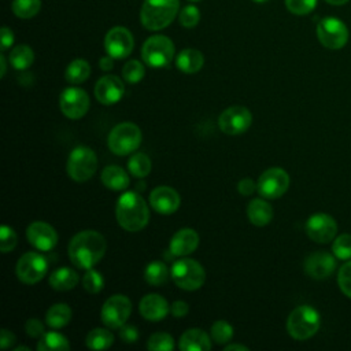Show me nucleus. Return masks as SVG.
<instances>
[{
	"label": "nucleus",
	"mask_w": 351,
	"mask_h": 351,
	"mask_svg": "<svg viewBox=\"0 0 351 351\" xmlns=\"http://www.w3.org/2000/svg\"><path fill=\"white\" fill-rule=\"evenodd\" d=\"M106 239L96 230L77 233L69 244V258L78 269H92L104 255Z\"/></svg>",
	"instance_id": "1"
},
{
	"label": "nucleus",
	"mask_w": 351,
	"mask_h": 351,
	"mask_svg": "<svg viewBox=\"0 0 351 351\" xmlns=\"http://www.w3.org/2000/svg\"><path fill=\"white\" fill-rule=\"evenodd\" d=\"M117 221L128 232H138L147 226L149 210L145 200L136 192H125L117 202Z\"/></svg>",
	"instance_id": "2"
},
{
	"label": "nucleus",
	"mask_w": 351,
	"mask_h": 351,
	"mask_svg": "<svg viewBox=\"0 0 351 351\" xmlns=\"http://www.w3.org/2000/svg\"><path fill=\"white\" fill-rule=\"evenodd\" d=\"M180 10V0H144L140 10V22L147 30L167 27Z\"/></svg>",
	"instance_id": "3"
},
{
	"label": "nucleus",
	"mask_w": 351,
	"mask_h": 351,
	"mask_svg": "<svg viewBox=\"0 0 351 351\" xmlns=\"http://www.w3.org/2000/svg\"><path fill=\"white\" fill-rule=\"evenodd\" d=\"M318 311L307 304L293 308L287 319V330L295 340H307L313 337L319 329Z\"/></svg>",
	"instance_id": "4"
},
{
	"label": "nucleus",
	"mask_w": 351,
	"mask_h": 351,
	"mask_svg": "<svg viewBox=\"0 0 351 351\" xmlns=\"http://www.w3.org/2000/svg\"><path fill=\"white\" fill-rule=\"evenodd\" d=\"M170 276L177 287L185 291L199 289L206 280V273L203 266L189 258L178 259L173 263Z\"/></svg>",
	"instance_id": "5"
},
{
	"label": "nucleus",
	"mask_w": 351,
	"mask_h": 351,
	"mask_svg": "<svg viewBox=\"0 0 351 351\" xmlns=\"http://www.w3.org/2000/svg\"><path fill=\"white\" fill-rule=\"evenodd\" d=\"M141 56L144 63L149 67L160 69L169 66L174 58V44L166 36H151L143 44Z\"/></svg>",
	"instance_id": "6"
},
{
	"label": "nucleus",
	"mask_w": 351,
	"mask_h": 351,
	"mask_svg": "<svg viewBox=\"0 0 351 351\" xmlns=\"http://www.w3.org/2000/svg\"><path fill=\"white\" fill-rule=\"evenodd\" d=\"M141 143V130L132 122H122L112 128L107 144L115 155H128L136 151Z\"/></svg>",
	"instance_id": "7"
},
{
	"label": "nucleus",
	"mask_w": 351,
	"mask_h": 351,
	"mask_svg": "<svg viewBox=\"0 0 351 351\" xmlns=\"http://www.w3.org/2000/svg\"><path fill=\"white\" fill-rule=\"evenodd\" d=\"M66 170L71 180L84 182L96 173L97 156L93 149L88 147H77L69 155Z\"/></svg>",
	"instance_id": "8"
},
{
	"label": "nucleus",
	"mask_w": 351,
	"mask_h": 351,
	"mask_svg": "<svg viewBox=\"0 0 351 351\" xmlns=\"http://www.w3.org/2000/svg\"><path fill=\"white\" fill-rule=\"evenodd\" d=\"M318 41L328 49H340L348 41L347 25L335 16L322 18L317 25Z\"/></svg>",
	"instance_id": "9"
},
{
	"label": "nucleus",
	"mask_w": 351,
	"mask_h": 351,
	"mask_svg": "<svg viewBox=\"0 0 351 351\" xmlns=\"http://www.w3.org/2000/svg\"><path fill=\"white\" fill-rule=\"evenodd\" d=\"M132 313V302L125 295H112L110 296L100 311V317L103 324L107 328L118 329L128 321Z\"/></svg>",
	"instance_id": "10"
},
{
	"label": "nucleus",
	"mask_w": 351,
	"mask_h": 351,
	"mask_svg": "<svg viewBox=\"0 0 351 351\" xmlns=\"http://www.w3.org/2000/svg\"><path fill=\"white\" fill-rule=\"evenodd\" d=\"M47 270H48L47 259L41 254L33 252V251L23 254L18 259L16 269H15L16 277L19 278V281L27 285L36 284L40 280H43Z\"/></svg>",
	"instance_id": "11"
},
{
	"label": "nucleus",
	"mask_w": 351,
	"mask_h": 351,
	"mask_svg": "<svg viewBox=\"0 0 351 351\" xmlns=\"http://www.w3.org/2000/svg\"><path fill=\"white\" fill-rule=\"evenodd\" d=\"M289 186V176L284 169L271 167L263 171L258 180V192L262 197H281Z\"/></svg>",
	"instance_id": "12"
},
{
	"label": "nucleus",
	"mask_w": 351,
	"mask_h": 351,
	"mask_svg": "<svg viewBox=\"0 0 351 351\" xmlns=\"http://www.w3.org/2000/svg\"><path fill=\"white\" fill-rule=\"evenodd\" d=\"M252 123V115L244 106H232L223 110L218 118V126L225 134H241Z\"/></svg>",
	"instance_id": "13"
},
{
	"label": "nucleus",
	"mask_w": 351,
	"mask_h": 351,
	"mask_svg": "<svg viewBox=\"0 0 351 351\" xmlns=\"http://www.w3.org/2000/svg\"><path fill=\"white\" fill-rule=\"evenodd\" d=\"M134 47L133 34L123 26L111 27L104 37V48L107 55L114 59H125Z\"/></svg>",
	"instance_id": "14"
},
{
	"label": "nucleus",
	"mask_w": 351,
	"mask_h": 351,
	"mask_svg": "<svg viewBox=\"0 0 351 351\" xmlns=\"http://www.w3.org/2000/svg\"><path fill=\"white\" fill-rule=\"evenodd\" d=\"M306 233L313 241L325 244L335 239L337 233V223L332 215L325 213H317L307 219Z\"/></svg>",
	"instance_id": "15"
},
{
	"label": "nucleus",
	"mask_w": 351,
	"mask_h": 351,
	"mask_svg": "<svg viewBox=\"0 0 351 351\" xmlns=\"http://www.w3.org/2000/svg\"><path fill=\"white\" fill-rule=\"evenodd\" d=\"M59 104L63 115L70 119H78L84 117L89 108V96L84 89L70 86L62 92Z\"/></svg>",
	"instance_id": "16"
},
{
	"label": "nucleus",
	"mask_w": 351,
	"mask_h": 351,
	"mask_svg": "<svg viewBox=\"0 0 351 351\" xmlns=\"http://www.w3.org/2000/svg\"><path fill=\"white\" fill-rule=\"evenodd\" d=\"M336 269L335 255L326 251H317L310 254L304 261V271L314 280H324L332 276Z\"/></svg>",
	"instance_id": "17"
},
{
	"label": "nucleus",
	"mask_w": 351,
	"mask_h": 351,
	"mask_svg": "<svg viewBox=\"0 0 351 351\" xmlns=\"http://www.w3.org/2000/svg\"><path fill=\"white\" fill-rule=\"evenodd\" d=\"M29 243L38 251H51L58 243L56 230L47 222H32L26 229Z\"/></svg>",
	"instance_id": "18"
},
{
	"label": "nucleus",
	"mask_w": 351,
	"mask_h": 351,
	"mask_svg": "<svg viewBox=\"0 0 351 351\" xmlns=\"http://www.w3.org/2000/svg\"><path fill=\"white\" fill-rule=\"evenodd\" d=\"M123 82L117 75H104L97 80L95 85V96L104 106H111L119 101L123 96Z\"/></svg>",
	"instance_id": "19"
},
{
	"label": "nucleus",
	"mask_w": 351,
	"mask_h": 351,
	"mask_svg": "<svg viewBox=\"0 0 351 351\" xmlns=\"http://www.w3.org/2000/svg\"><path fill=\"white\" fill-rule=\"evenodd\" d=\"M180 195L171 186H156L149 195L151 207L159 214H173L180 207Z\"/></svg>",
	"instance_id": "20"
},
{
	"label": "nucleus",
	"mask_w": 351,
	"mask_h": 351,
	"mask_svg": "<svg viewBox=\"0 0 351 351\" xmlns=\"http://www.w3.org/2000/svg\"><path fill=\"white\" fill-rule=\"evenodd\" d=\"M199 245V234L191 228H182L170 240L169 251L176 256H185L192 254Z\"/></svg>",
	"instance_id": "21"
},
{
	"label": "nucleus",
	"mask_w": 351,
	"mask_h": 351,
	"mask_svg": "<svg viewBox=\"0 0 351 351\" xmlns=\"http://www.w3.org/2000/svg\"><path fill=\"white\" fill-rule=\"evenodd\" d=\"M140 314L148 321H160L170 311L167 300L158 293L145 295L138 304Z\"/></svg>",
	"instance_id": "22"
},
{
	"label": "nucleus",
	"mask_w": 351,
	"mask_h": 351,
	"mask_svg": "<svg viewBox=\"0 0 351 351\" xmlns=\"http://www.w3.org/2000/svg\"><path fill=\"white\" fill-rule=\"evenodd\" d=\"M178 347L182 351H208L211 348V341L204 330L192 328L182 333Z\"/></svg>",
	"instance_id": "23"
},
{
	"label": "nucleus",
	"mask_w": 351,
	"mask_h": 351,
	"mask_svg": "<svg viewBox=\"0 0 351 351\" xmlns=\"http://www.w3.org/2000/svg\"><path fill=\"white\" fill-rule=\"evenodd\" d=\"M203 53L195 48L182 49L176 58V66L178 67V70L186 74L197 73L203 67Z\"/></svg>",
	"instance_id": "24"
},
{
	"label": "nucleus",
	"mask_w": 351,
	"mask_h": 351,
	"mask_svg": "<svg viewBox=\"0 0 351 351\" xmlns=\"http://www.w3.org/2000/svg\"><path fill=\"white\" fill-rule=\"evenodd\" d=\"M247 215L251 223L255 226H265L273 218L271 206L263 199H252L247 207Z\"/></svg>",
	"instance_id": "25"
},
{
	"label": "nucleus",
	"mask_w": 351,
	"mask_h": 351,
	"mask_svg": "<svg viewBox=\"0 0 351 351\" xmlns=\"http://www.w3.org/2000/svg\"><path fill=\"white\" fill-rule=\"evenodd\" d=\"M101 182L106 188L112 191H123L129 186V176L128 173L119 166H107L101 171Z\"/></svg>",
	"instance_id": "26"
},
{
	"label": "nucleus",
	"mask_w": 351,
	"mask_h": 351,
	"mask_svg": "<svg viewBox=\"0 0 351 351\" xmlns=\"http://www.w3.org/2000/svg\"><path fill=\"white\" fill-rule=\"evenodd\" d=\"M78 282V274L70 267H59L49 276V284L56 291L73 289Z\"/></svg>",
	"instance_id": "27"
},
{
	"label": "nucleus",
	"mask_w": 351,
	"mask_h": 351,
	"mask_svg": "<svg viewBox=\"0 0 351 351\" xmlns=\"http://www.w3.org/2000/svg\"><path fill=\"white\" fill-rule=\"evenodd\" d=\"M71 319V310L64 303H56L51 306L45 315V322L48 326L59 329L66 326Z\"/></svg>",
	"instance_id": "28"
},
{
	"label": "nucleus",
	"mask_w": 351,
	"mask_h": 351,
	"mask_svg": "<svg viewBox=\"0 0 351 351\" xmlns=\"http://www.w3.org/2000/svg\"><path fill=\"white\" fill-rule=\"evenodd\" d=\"M38 351H67L70 350V344L66 336L58 332H47L44 333L37 344Z\"/></svg>",
	"instance_id": "29"
},
{
	"label": "nucleus",
	"mask_w": 351,
	"mask_h": 351,
	"mask_svg": "<svg viewBox=\"0 0 351 351\" xmlns=\"http://www.w3.org/2000/svg\"><path fill=\"white\" fill-rule=\"evenodd\" d=\"M8 59H10V63L14 69L26 70L34 62V52L29 45L21 44V45H16L11 49V53H10Z\"/></svg>",
	"instance_id": "30"
},
{
	"label": "nucleus",
	"mask_w": 351,
	"mask_h": 351,
	"mask_svg": "<svg viewBox=\"0 0 351 351\" xmlns=\"http://www.w3.org/2000/svg\"><path fill=\"white\" fill-rule=\"evenodd\" d=\"M169 270L166 263L162 261H152L147 265L144 270V280L154 287H160L169 280Z\"/></svg>",
	"instance_id": "31"
},
{
	"label": "nucleus",
	"mask_w": 351,
	"mask_h": 351,
	"mask_svg": "<svg viewBox=\"0 0 351 351\" xmlns=\"http://www.w3.org/2000/svg\"><path fill=\"white\" fill-rule=\"evenodd\" d=\"M90 74V66L84 59H74L69 63L64 71V78L70 84H81L88 80Z\"/></svg>",
	"instance_id": "32"
},
{
	"label": "nucleus",
	"mask_w": 351,
	"mask_h": 351,
	"mask_svg": "<svg viewBox=\"0 0 351 351\" xmlns=\"http://www.w3.org/2000/svg\"><path fill=\"white\" fill-rule=\"evenodd\" d=\"M114 343V335L104 328L92 329L88 336L85 344L92 350H104L108 348Z\"/></svg>",
	"instance_id": "33"
},
{
	"label": "nucleus",
	"mask_w": 351,
	"mask_h": 351,
	"mask_svg": "<svg viewBox=\"0 0 351 351\" xmlns=\"http://www.w3.org/2000/svg\"><path fill=\"white\" fill-rule=\"evenodd\" d=\"M41 0H12L11 10L21 19H30L38 14Z\"/></svg>",
	"instance_id": "34"
},
{
	"label": "nucleus",
	"mask_w": 351,
	"mask_h": 351,
	"mask_svg": "<svg viewBox=\"0 0 351 351\" xmlns=\"http://www.w3.org/2000/svg\"><path fill=\"white\" fill-rule=\"evenodd\" d=\"M128 169L132 176L137 178H143L148 176L151 171V159L145 154L137 152L130 156L128 162Z\"/></svg>",
	"instance_id": "35"
},
{
	"label": "nucleus",
	"mask_w": 351,
	"mask_h": 351,
	"mask_svg": "<svg viewBox=\"0 0 351 351\" xmlns=\"http://www.w3.org/2000/svg\"><path fill=\"white\" fill-rule=\"evenodd\" d=\"M233 337V328L229 322L219 319L215 321L211 326V339L217 343V344H225L228 341H230V339Z\"/></svg>",
	"instance_id": "36"
},
{
	"label": "nucleus",
	"mask_w": 351,
	"mask_h": 351,
	"mask_svg": "<svg viewBox=\"0 0 351 351\" xmlns=\"http://www.w3.org/2000/svg\"><path fill=\"white\" fill-rule=\"evenodd\" d=\"M332 251L337 259H341V261L350 259L351 258V234L343 233L337 236L332 244Z\"/></svg>",
	"instance_id": "37"
},
{
	"label": "nucleus",
	"mask_w": 351,
	"mask_h": 351,
	"mask_svg": "<svg viewBox=\"0 0 351 351\" xmlns=\"http://www.w3.org/2000/svg\"><path fill=\"white\" fill-rule=\"evenodd\" d=\"M147 347L148 350H154V351H171L174 347V341L169 333L158 332L149 336L147 341Z\"/></svg>",
	"instance_id": "38"
},
{
	"label": "nucleus",
	"mask_w": 351,
	"mask_h": 351,
	"mask_svg": "<svg viewBox=\"0 0 351 351\" xmlns=\"http://www.w3.org/2000/svg\"><path fill=\"white\" fill-rule=\"evenodd\" d=\"M122 77L129 84H136L144 77V66L141 62L132 59L122 69Z\"/></svg>",
	"instance_id": "39"
},
{
	"label": "nucleus",
	"mask_w": 351,
	"mask_h": 351,
	"mask_svg": "<svg viewBox=\"0 0 351 351\" xmlns=\"http://www.w3.org/2000/svg\"><path fill=\"white\" fill-rule=\"evenodd\" d=\"M178 21H180L181 26H184L186 29H192L200 21V10L193 4H188L180 11Z\"/></svg>",
	"instance_id": "40"
},
{
	"label": "nucleus",
	"mask_w": 351,
	"mask_h": 351,
	"mask_svg": "<svg viewBox=\"0 0 351 351\" xmlns=\"http://www.w3.org/2000/svg\"><path fill=\"white\" fill-rule=\"evenodd\" d=\"M82 285H84L85 291H88L89 293H97L103 289L104 278L99 271L88 269V271L85 273V276L82 278Z\"/></svg>",
	"instance_id": "41"
},
{
	"label": "nucleus",
	"mask_w": 351,
	"mask_h": 351,
	"mask_svg": "<svg viewBox=\"0 0 351 351\" xmlns=\"http://www.w3.org/2000/svg\"><path fill=\"white\" fill-rule=\"evenodd\" d=\"M284 1H285L287 10L295 15H307L317 5V0H284Z\"/></svg>",
	"instance_id": "42"
},
{
	"label": "nucleus",
	"mask_w": 351,
	"mask_h": 351,
	"mask_svg": "<svg viewBox=\"0 0 351 351\" xmlns=\"http://www.w3.org/2000/svg\"><path fill=\"white\" fill-rule=\"evenodd\" d=\"M18 241V236L15 233V230L11 226L3 225L0 228V250L1 252H10L15 248Z\"/></svg>",
	"instance_id": "43"
},
{
	"label": "nucleus",
	"mask_w": 351,
	"mask_h": 351,
	"mask_svg": "<svg viewBox=\"0 0 351 351\" xmlns=\"http://www.w3.org/2000/svg\"><path fill=\"white\" fill-rule=\"evenodd\" d=\"M337 284L340 291L351 299V261L341 265L337 273Z\"/></svg>",
	"instance_id": "44"
},
{
	"label": "nucleus",
	"mask_w": 351,
	"mask_h": 351,
	"mask_svg": "<svg viewBox=\"0 0 351 351\" xmlns=\"http://www.w3.org/2000/svg\"><path fill=\"white\" fill-rule=\"evenodd\" d=\"M25 330L30 337H41L44 332V325L38 318H29L25 324Z\"/></svg>",
	"instance_id": "45"
},
{
	"label": "nucleus",
	"mask_w": 351,
	"mask_h": 351,
	"mask_svg": "<svg viewBox=\"0 0 351 351\" xmlns=\"http://www.w3.org/2000/svg\"><path fill=\"white\" fill-rule=\"evenodd\" d=\"M119 337L125 343H134L138 337L137 328L133 325H122L119 329Z\"/></svg>",
	"instance_id": "46"
},
{
	"label": "nucleus",
	"mask_w": 351,
	"mask_h": 351,
	"mask_svg": "<svg viewBox=\"0 0 351 351\" xmlns=\"http://www.w3.org/2000/svg\"><path fill=\"white\" fill-rule=\"evenodd\" d=\"M0 48H1V51H5V49H8L11 45H12V43H14V33H12V30L10 29V27H7V26H3L1 27V32H0Z\"/></svg>",
	"instance_id": "47"
},
{
	"label": "nucleus",
	"mask_w": 351,
	"mask_h": 351,
	"mask_svg": "<svg viewBox=\"0 0 351 351\" xmlns=\"http://www.w3.org/2000/svg\"><path fill=\"white\" fill-rule=\"evenodd\" d=\"M255 189H258V184H255L251 178H244L237 184V191L244 196L252 195Z\"/></svg>",
	"instance_id": "48"
},
{
	"label": "nucleus",
	"mask_w": 351,
	"mask_h": 351,
	"mask_svg": "<svg viewBox=\"0 0 351 351\" xmlns=\"http://www.w3.org/2000/svg\"><path fill=\"white\" fill-rule=\"evenodd\" d=\"M188 304L185 303V302H182V300H177V302H174L171 306H170V313H171V315L173 317H176V318H181V317H184V315H186L188 314Z\"/></svg>",
	"instance_id": "49"
},
{
	"label": "nucleus",
	"mask_w": 351,
	"mask_h": 351,
	"mask_svg": "<svg viewBox=\"0 0 351 351\" xmlns=\"http://www.w3.org/2000/svg\"><path fill=\"white\" fill-rule=\"evenodd\" d=\"M15 343V335L8 330V329H1V336H0V347L3 350L11 347Z\"/></svg>",
	"instance_id": "50"
},
{
	"label": "nucleus",
	"mask_w": 351,
	"mask_h": 351,
	"mask_svg": "<svg viewBox=\"0 0 351 351\" xmlns=\"http://www.w3.org/2000/svg\"><path fill=\"white\" fill-rule=\"evenodd\" d=\"M99 66L101 70L107 71V70H111L114 67V58L107 55V56H103L100 60H99Z\"/></svg>",
	"instance_id": "51"
},
{
	"label": "nucleus",
	"mask_w": 351,
	"mask_h": 351,
	"mask_svg": "<svg viewBox=\"0 0 351 351\" xmlns=\"http://www.w3.org/2000/svg\"><path fill=\"white\" fill-rule=\"evenodd\" d=\"M233 350H240V351H248V347L243 344H229L225 347V351H233Z\"/></svg>",
	"instance_id": "52"
},
{
	"label": "nucleus",
	"mask_w": 351,
	"mask_h": 351,
	"mask_svg": "<svg viewBox=\"0 0 351 351\" xmlns=\"http://www.w3.org/2000/svg\"><path fill=\"white\" fill-rule=\"evenodd\" d=\"M0 67H1L0 77L3 78V77L5 75V70H7V63H5V58H4V55H0Z\"/></svg>",
	"instance_id": "53"
},
{
	"label": "nucleus",
	"mask_w": 351,
	"mask_h": 351,
	"mask_svg": "<svg viewBox=\"0 0 351 351\" xmlns=\"http://www.w3.org/2000/svg\"><path fill=\"white\" fill-rule=\"evenodd\" d=\"M328 4H330V5H343V4H346V3H348L350 0H325Z\"/></svg>",
	"instance_id": "54"
},
{
	"label": "nucleus",
	"mask_w": 351,
	"mask_h": 351,
	"mask_svg": "<svg viewBox=\"0 0 351 351\" xmlns=\"http://www.w3.org/2000/svg\"><path fill=\"white\" fill-rule=\"evenodd\" d=\"M15 351H29V347H23V346H19L15 348Z\"/></svg>",
	"instance_id": "55"
},
{
	"label": "nucleus",
	"mask_w": 351,
	"mask_h": 351,
	"mask_svg": "<svg viewBox=\"0 0 351 351\" xmlns=\"http://www.w3.org/2000/svg\"><path fill=\"white\" fill-rule=\"evenodd\" d=\"M255 3H265V1H267V0H254Z\"/></svg>",
	"instance_id": "56"
},
{
	"label": "nucleus",
	"mask_w": 351,
	"mask_h": 351,
	"mask_svg": "<svg viewBox=\"0 0 351 351\" xmlns=\"http://www.w3.org/2000/svg\"><path fill=\"white\" fill-rule=\"evenodd\" d=\"M189 1H200V0H189Z\"/></svg>",
	"instance_id": "57"
}]
</instances>
